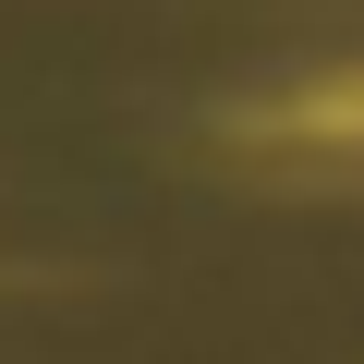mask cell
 I'll return each mask as SVG.
<instances>
[{
	"label": "cell",
	"mask_w": 364,
	"mask_h": 364,
	"mask_svg": "<svg viewBox=\"0 0 364 364\" xmlns=\"http://www.w3.org/2000/svg\"><path fill=\"white\" fill-rule=\"evenodd\" d=\"M291 134L304 146H364V73H316L291 97Z\"/></svg>",
	"instance_id": "cell-1"
}]
</instances>
